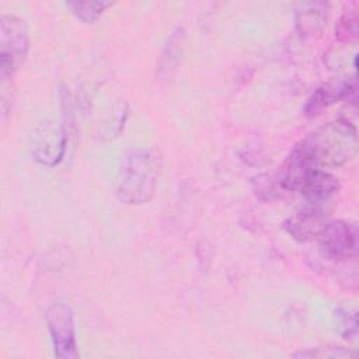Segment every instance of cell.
Here are the masks:
<instances>
[{
    "instance_id": "obj_7",
    "label": "cell",
    "mask_w": 359,
    "mask_h": 359,
    "mask_svg": "<svg viewBox=\"0 0 359 359\" xmlns=\"http://www.w3.org/2000/svg\"><path fill=\"white\" fill-rule=\"evenodd\" d=\"M355 94H356L355 83L344 81V80L328 81V83L320 86L313 93V95L309 98V101L304 107V114L310 118L317 116L324 109L331 107L332 104L346 100V98H351Z\"/></svg>"
},
{
    "instance_id": "obj_8",
    "label": "cell",
    "mask_w": 359,
    "mask_h": 359,
    "mask_svg": "<svg viewBox=\"0 0 359 359\" xmlns=\"http://www.w3.org/2000/svg\"><path fill=\"white\" fill-rule=\"evenodd\" d=\"M330 13V4L325 1L300 3L296 8V31L302 38H314L324 29Z\"/></svg>"
},
{
    "instance_id": "obj_2",
    "label": "cell",
    "mask_w": 359,
    "mask_h": 359,
    "mask_svg": "<svg viewBox=\"0 0 359 359\" xmlns=\"http://www.w3.org/2000/svg\"><path fill=\"white\" fill-rule=\"evenodd\" d=\"M161 171V156L156 149H139L128 153L119 165L115 192L119 201L142 205L151 199Z\"/></svg>"
},
{
    "instance_id": "obj_12",
    "label": "cell",
    "mask_w": 359,
    "mask_h": 359,
    "mask_svg": "<svg viewBox=\"0 0 359 359\" xmlns=\"http://www.w3.org/2000/svg\"><path fill=\"white\" fill-rule=\"evenodd\" d=\"M356 352H352L342 346H317L306 351L294 352L292 356L294 358H346L356 356Z\"/></svg>"
},
{
    "instance_id": "obj_3",
    "label": "cell",
    "mask_w": 359,
    "mask_h": 359,
    "mask_svg": "<svg viewBox=\"0 0 359 359\" xmlns=\"http://www.w3.org/2000/svg\"><path fill=\"white\" fill-rule=\"evenodd\" d=\"M29 49V35L25 21L13 14L0 20V72L7 79L25 62Z\"/></svg>"
},
{
    "instance_id": "obj_9",
    "label": "cell",
    "mask_w": 359,
    "mask_h": 359,
    "mask_svg": "<svg viewBox=\"0 0 359 359\" xmlns=\"http://www.w3.org/2000/svg\"><path fill=\"white\" fill-rule=\"evenodd\" d=\"M339 181L335 175L325 170L311 171L302 184L299 194L304 196L307 202L328 203V201L339 191Z\"/></svg>"
},
{
    "instance_id": "obj_5",
    "label": "cell",
    "mask_w": 359,
    "mask_h": 359,
    "mask_svg": "<svg viewBox=\"0 0 359 359\" xmlns=\"http://www.w3.org/2000/svg\"><path fill=\"white\" fill-rule=\"evenodd\" d=\"M46 323L50 332L55 355L60 359L79 358L74 317L72 309L66 303H53L46 311Z\"/></svg>"
},
{
    "instance_id": "obj_13",
    "label": "cell",
    "mask_w": 359,
    "mask_h": 359,
    "mask_svg": "<svg viewBox=\"0 0 359 359\" xmlns=\"http://www.w3.org/2000/svg\"><path fill=\"white\" fill-rule=\"evenodd\" d=\"M338 323H339V331L344 338L353 339L358 334V320L356 313L351 311L348 309H338L335 311Z\"/></svg>"
},
{
    "instance_id": "obj_6",
    "label": "cell",
    "mask_w": 359,
    "mask_h": 359,
    "mask_svg": "<svg viewBox=\"0 0 359 359\" xmlns=\"http://www.w3.org/2000/svg\"><path fill=\"white\" fill-rule=\"evenodd\" d=\"M325 205L327 203L307 202L303 209L297 210L283 222L285 231L300 243L316 238L327 223L328 209Z\"/></svg>"
},
{
    "instance_id": "obj_4",
    "label": "cell",
    "mask_w": 359,
    "mask_h": 359,
    "mask_svg": "<svg viewBox=\"0 0 359 359\" xmlns=\"http://www.w3.org/2000/svg\"><path fill=\"white\" fill-rule=\"evenodd\" d=\"M318 247L321 254L331 261H348L356 258L358 229L345 220L327 222L320 230Z\"/></svg>"
},
{
    "instance_id": "obj_1",
    "label": "cell",
    "mask_w": 359,
    "mask_h": 359,
    "mask_svg": "<svg viewBox=\"0 0 359 359\" xmlns=\"http://www.w3.org/2000/svg\"><path fill=\"white\" fill-rule=\"evenodd\" d=\"M318 170L339 167L358 151L356 126L339 118L309 133L294 146Z\"/></svg>"
},
{
    "instance_id": "obj_10",
    "label": "cell",
    "mask_w": 359,
    "mask_h": 359,
    "mask_svg": "<svg viewBox=\"0 0 359 359\" xmlns=\"http://www.w3.org/2000/svg\"><path fill=\"white\" fill-rule=\"evenodd\" d=\"M112 4L111 1H69L66 7H69L79 20L91 24Z\"/></svg>"
},
{
    "instance_id": "obj_11",
    "label": "cell",
    "mask_w": 359,
    "mask_h": 359,
    "mask_svg": "<svg viewBox=\"0 0 359 359\" xmlns=\"http://www.w3.org/2000/svg\"><path fill=\"white\" fill-rule=\"evenodd\" d=\"M358 11L349 8L344 11L335 25V36L341 42H349L358 36Z\"/></svg>"
}]
</instances>
